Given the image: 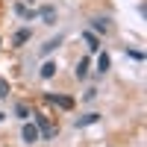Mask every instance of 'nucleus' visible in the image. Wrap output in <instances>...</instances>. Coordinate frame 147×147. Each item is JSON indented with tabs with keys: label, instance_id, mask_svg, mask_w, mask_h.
I'll return each mask as SVG.
<instances>
[{
	"label": "nucleus",
	"instance_id": "f257e3e1",
	"mask_svg": "<svg viewBox=\"0 0 147 147\" xmlns=\"http://www.w3.org/2000/svg\"><path fill=\"white\" fill-rule=\"evenodd\" d=\"M35 127H38V136L41 138H56V129H53V124L44 115H35Z\"/></svg>",
	"mask_w": 147,
	"mask_h": 147
},
{
	"label": "nucleus",
	"instance_id": "f03ea898",
	"mask_svg": "<svg viewBox=\"0 0 147 147\" xmlns=\"http://www.w3.org/2000/svg\"><path fill=\"white\" fill-rule=\"evenodd\" d=\"M47 100H50V103H56L59 109H65V112H71V109L77 106V103H74V97H68V94H50Z\"/></svg>",
	"mask_w": 147,
	"mask_h": 147
},
{
	"label": "nucleus",
	"instance_id": "7ed1b4c3",
	"mask_svg": "<svg viewBox=\"0 0 147 147\" xmlns=\"http://www.w3.org/2000/svg\"><path fill=\"white\" fill-rule=\"evenodd\" d=\"M38 127L35 124H24V141H38Z\"/></svg>",
	"mask_w": 147,
	"mask_h": 147
},
{
	"label": "nucleus",
	"instance_id": "20e7f679",
	"mask_svg": "<svg viewBox=\"0 0 147 147\" xmlns=\"http://www.w3.org/2000/svg\"><path fill=\"white\" fill-rule=\"evenodd\" d=\"M82 38H85V44H88V50H100V38H97L91 30H85V32H82Z\"/></svg>",
	"mask_w": 147,
	"mask_h": 147
},
{
	"label": "nucleus",
	"instance_id": "39448f33",
	"mask_svg": "<svg viewBox=\"0 0 147 147\" xmlns=\"http://www.w3.org/2000/svg\"><path fill=\"white\" fill-rule=\"evenodd\" d=\"M30 35H32L30 30H18V32H15V38H12V44H15V47H21L24 41H30Z\"/></svg>",
	"mask_w": 147,
	"mask_h": 147
},
{
	"label": "nucleus",
	"instance_id": "423d86ee",
	"mask_svg": "<svg viewBox=\"0 0 147 147\" xmlns=\"http://www.w3.org/2000/svg\"><path fill=\"white\" fill-rule=\"evenodd\" d=\"M41 18H44V24H56V9L53 6H44L41 9Z\"/></svg>",
	"mask_w": 147,
	"mask_h": 147
},
{
	"label": "nucleus",
	"instance_id": "0eeeda50",
	"mask_svg": "<svg viewBox=\"0 0 147 147\" xmlns=\"http://www.w3.org/2000/svg\"><path fill=\"white\" fill-rule=\"evenodd\" d=\"M74 74H77V80H82L85 74H88V59H80V65H77V71H74Z\"/></svg>",
	"mask_w": 147,
	"mask_h": 147
},
{
	"label": "nucleus",
	"instance_id": "6e6552de",
	"mask_svg": "<svg viewBox=\"0 0 147 147\" xmlns=\"http://www.w3.org/2000/svg\"><path fill=\"white\" fill-rule=\"evenodd\" d=\"M97 118H100V115H85V118H77V127H88V124H97Z\"/></svg>",
	"mask_w": 147,
	"mask_h": 147
},
{
	"label": "nucleus",
	"instance_id": "1a4fd4ad",
	"mask_svg": "<svg viewBox=\"0 0 147 147\" xmlns=\"http://www.w3.org/2000/svg\"><path fill=\"white\" fill-rule=\"evenodd\" d=\"M53 74H56V65H53V62H44V65H41V77H44V80H50Z\"/></svg>",
	"mask_w": 147,
	"mask_h": 147
},
{
	"label": "nucleus",
	"instance_id": "9d476101",
	"mask_svg": "<svg viewBox=\"0 0 147 147\" xmlns=\"http://www.w3.org/2000/svg\"><path fill=\"white\" fill-rule=\"evenodd\" d=\"M97 71H100V74H103V71H109V56H106V53L97 56Z\"/></svg>",
	"mask_w": 147,
	"mask_h": 147
},
{
	"label": "nucleus",
	"instance_id": "9b49d317",
	"mask_svg": "<svg viewBox=\"0 0 147 147\" xmlns=\"http://www.w3.org/2000/svg\"><path fill=\"white\" fill-rule=\"evenodd\" d=\"M91 30H94V32H103V35H106V32H109V24H106V21H94V24H91Z\"/></svg>",
	"mask_w": 147,
	"mask_h": 147
},
{
	"label": "nucleus",
	"instance_id": "f8f14e48",
	"mask_svg": "<svg viewBox=\"0 0 147 147\" xmlns=\"http://www.w3.org/2000/svg\"><path fill=\"white\" fill-rule=\"evenodd\" d=\"M18 115H21L24 121H27V118H30L32 112H30V106H27V103H18Z\"/></svg>",
	"mask_w": 147,
	"mask_h": 147
},
{
	"label": "nucleus",
	"instance_id": "ddd939ff",
	"mask_svg": "<svg viewBox=\"0 0 147 147\" xmlns=\"http://www.w3.org/2000/svg\"><path fill=\"white\" fill-rule=\"evenodd\" d=\"M56 44H59V38H53V41H47V44H44V53H50V50H53Z\"/></svg>",
	"mask_w": 147,
	"mask_h": 147
},
{
	"label": "nucleus",
	"instance_id": "4468645a",
	"mask_svg": "<svg viewBox=\"0 0 147 147\" xmlns=\"http://www.w3.org/2000/svg\"><path fill=\"white\" fill-rule=\"evenodd\" d=\"M0 118H3V115H0Z\"/></svg>",
	"mask_w": 147,
	"mask_h": 147
},
{
	"label": "nucleus",
	"instance_id": "2eb2a0df",
	"mask_svg": "<svg viewBox=\"0 0 147 147\" xmlns=\"http://www.w3.org/2000/svg\"><path fill=\"white\" fill-rule=\"evenodd\" d=\"M0 47H3V44H0Z\"/></svg>",
	"mask_w": 147,
	"mask_h": 147
}]
</instances>
